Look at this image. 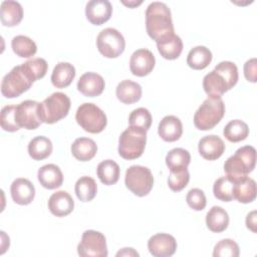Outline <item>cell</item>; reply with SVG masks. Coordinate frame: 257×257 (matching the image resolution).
I'll list each match as a JSON object with an SVG mask.
<instances>
[{
	"instance_id": "4fadbf2b",
	"label": "cell",
	"mask_w": 257,
	"mask_h": 257,
	"mask_svg": "<svg viewBox=\"0 0 257 257\" xmlns=\"http://www.w3.org/2000/svg\"><path fill=\"white\" fill-rule=\"evenodd\" d=\"M148 249L154 257H170L177 250V241L170 234L158 233L149 239Z\"/></svg>"
},
{
	"instance_id": "d4e9b609",
	"label": "cell",
	"mask_w": 257,
	"mask_h": 257,
	"mask_svg": "<svg viewBox=\"0 0 257 257\" xmlns=\"http://www.w3.org/2000/svg\"><path fill=\"white\" fill-rule=\"evenodd\" d=\"M75 77V68L69 62H58L53 68L51 82L56 88L68 86Z\"/></svg>"
},
{
	"instance_id": "2e32d148",
	"label": "cell",
	"mask_w": 257,
	"mask_h": 257,
	"mask_svg": "<svg viewBox=\"0 0 257 257\" xmlns=\"http://www.w3.org/2000/svg\"><path fill=\"white\" fill-rule=\"evenodd\" d=\"M12 200L18 205H28L35 197L34 185L25 178L15 179L10 187Z\"/></svg>"
},
{
	"instance_id": "f1b7e54d",
	"label": "cell",
	"mask_w": 257,
	"mask_h": 257,
	"mask_svg": "<svg viewBox=\"0 0 257 257\" xmlns=\"http://www.w3.org/2000/svg\"><path fill=\"white\" fill-rule=\"evenodd\" d=\"M212 61V52L209 48L203 45L193 47L187 56V64L195 69L201 70L206 68Z\"/></svg>"
},
{
	"instance_id": "5b68a950",
	"label": "cell",
	"mask_w": 257,
	"mask_h": 257,
	"mask_svg": "<svg viewBox=\"0 0 257 257\" xmlns=\"http://www.w3.org/2000/svg\"><path fill=\"white\" fill-rule=\"evenodd\" d=\"M34 79L24 66L20 64L14 66L6 75H4L1 81V93L6 98H14L27 91Z\"/></svg>"
},
{
	"instance_id": "d590c367",
	"label": "cell",
	"mask_w": 257,
	"mask_h": 257,
	"mask_svg": "<svg viewBox=\"0 0 257 257\" xmlns=\"http://www.w3.org/2000/svg\"><path fill=\"white\" fill-rule=\"evenodd\" d=\"M234 183L230 181L226 176L217 179L213 186L214 196L223 202H230L234 199L233 197Z\"/></svg>"
},
{
	"instance_id": "4316f807",
	"label": "cell",
	"mask_w": 257,
	"mask_h": 257,
	"mask_svg": "<svg viewBox=\"0 0 257 257\" xmlns=\"http://www.w3.org/2000/svg\"><path fill=\"white\" fill-rule=\"evenodd\" d=\"M206 225L214 233L225 231L229 225V215L220 206H213L206 215Z\"/></svg>"
},
{
	"instance_id": "ab89813d",
	"label": "cell",
	"mask_w": 257,
	"mask_h": 257,
	"mask_svg": "<svg viewBox=\"0 0 257 257\" xmlns=\"http://www.w3.org/2000/svg\"><path fill=\"white\" fill-rule=\"evenodd\" d=\"M214 69L223 75L230 89L236 85L239 75H238V68L234 62L221 61L215 66Z\"/></svg>"
},
{
	"instance_id": "277c9868",
	"label": "cell",
	"mask_w": 257,
	"mask_h": 257,
	"mask_svg": "<svg viewBox=\"0 0 257 257\" xmlns=\"http://www.w3.org/2000/svg\"><path fill=\"white\" fill-rule=\"evenodd\" d=\"M70 98L63 92H53L38 104V115L42 122L52 124L64 118L70 109Z\"/></svg>"
},
{
	"instance_id": "cb8c5ba5",
	"label": "cell",
	"mask_w": 257,
	"mask_h": 257,
	"mask_svg": "<svg viewBox=\"0 0 257 257\" xmlns=\"http://www.w3.org/2000/svg\"><path fill=\"white\" fill-rule=\"evenodd\" d=\"M97 152L95 142L89 138H77L71 145L72 156L80 161L87 162L94 158Z\"/></svg>"
},
{
	"instance_id": "4dcf8cb0",
	"label": "cell",
	"mask_w": 257,
	"mask_h": 257,
	"mask_svg": "<svg viewBox=\"0 0 257 257\" xmlns=\"http://www.w3.org/2000/svg\"><path fill=\"white\" fill-rule=\"evenodd\" d=\"M96 174L100 182L106 186L114 185L120 175L119 166L112 160H104L97 165Z\"/></svg>"
},
{
	"instance_id": "74e56055",
	"label": "cell",
	"mask_w": 257,
	"mask_h": 257,
	"mask_svg": "<svg viewBox=\"0 0 257 257\" xmlns=\"http://www.w3.org/2000/svg\"><path fill=\"white\" fill-rule=\"evenodd\" d=\"M190 181V174L187 168L170 171L168 177V186L174 192H180L185 189Z\"/></svg>"
},
{
	"instance_id": "1f68e13d",
	"label": "cell",
	"mask_w": 257,
	"mask_h": 257,
	"mask_svg": "<svg viewBox=\"0 0 257 257\" xmlns=\"http://www.w3.org/2000/svg\"><path fill=\"white\" fill-rule=\"evenodd\" d=\"M75 195L81 202H90L97 193V185L94 179L88 176L80 177L74 186Z\"/></svg>"
},
{
	"instance_id": "f6af8a7d",
	"label": "cell",
	"mask_w": 257,
	"mask_h": 257,
	"mask_svg": "<svg viewBox=\"0 0 257 257\" xmlns=\"http://www.w3.org/2000/svg\"><path fill=\"white\" fill-rule=\"evenodd\" d=\"M256 214L257 212L254 210L250 212L246 217V226L248 229H250L252 232L256 233Z\"/></svg>"
},
{
	"instance_id": "f35d334b",
	"label": "cell",
	"mask_w": 257,
	"mask_h": 257,
	"mask_svg": "<svg viewBox=\"0 0 257 257\" xmlns=\"http://www.w3.org/2000/svg\"><path fill=\"white\" fill-rule=\"evenodd\" d=\"M240 254L238 244L232 239H222L214 247V257H238Z\"/></svg>"
},
{
	"instance_id": "83f0119b",
	"label": "cell",
	"mask_w": 257,
	"mask_h": 257,
	"mask_svg": "<svg viewBox=\"0 0 257 257\" xmlns=\"http://www.w3.org/2000/svg\"><path fill=\"white\" fill-rule=\"evenodd\" d=\"M158 50L165 59H177L183 51V41L180 36L174 34L162 41L157 42Z\"/></svg>"
},
{
	"instance_id": "52a82bcc",
	"label": "cell",
	"mask_w": 257,
	"mask_h": 257,
	"mask_svg": "<svg viewBox=\"0 0 257 257\" xmlns=\"http://www.w3.org/2000/svg\"><path fill=\"white\" fill-rule=\"evenodd\" d=\"M75 119L81 128L90 134L101 133L107 123L105 113L91 102H84L78 106Z\"/></svg>"
},
{
	"instance_id": "7402d4cb",
	"label": "cell",
	"mask_w": 257,
	"mask_h": 257,
	"mask_svg": "<svg viewBox=\"0 0 257 257\" xmlns=\"http://www.w3.org/2000/svg\"><path fill=\"white\" fill-rule=\"evenodd\" d=\"M23 18V8L17 1L6 0L1 3L0 19L4 26L13 27L18 25Z\"/></svg>"
},
{
	"instance_id": "6da1fadb",
	"label": "cell",
	"mask_w": 257,
	"mask_h": 257,
	"mask_svg": "<svg viewBox=\"0 0 257 257\" xmlns=\"http://www.w3.org/2000/svg\"><path fill=\"white\" fill-rule=\"evenodd\" d=\"M146 28L148 35L156 42L175 34L172 14L167 4L155 1L146 10Z\"/></svg>"
},
{
	"instance_id": "e0dca14e",
	"label": "cell",
	"mask_w": 257,
	"mask_h": 257,
	"mask_svg": "<svg viewBox=\"0 0 257 257\" xmlns=\"http://www.w3.org/2000/svg\"><path fill=\"white\" fill-rule=\"evenodd\" d=\"M225 144L223 140L216 135H209L202 138L198 145L200 155L209 161L219 159L225 152Z\"/></svg>"
},
{
	"instance_id": "7dc6e473",
	"label": "cell",
	"mask_w": 257,
	"mask_h": 257,
	"mask_svg": "<svg viewBox=\"0 0 257 257\" xmlns=\"http://www.w3.org/2000/svg\"><path fill=\"white\" fill-rule=\"evenodd\" d=\"M142 0L141 1H128V2H125V1H122V3L124 4V5H126V6H128V7H131V8H134V7H136V6H138V5H140V4H142Z\"/></svg>"
},
{
	"instance_id": "d6a6232c",
	"label": "cell",
	"mask_w": 257,
	"mask_h": 257,
	"mask_svg": "<svg viewBox=\"0 0 257 257\" xmlns=\"http://www.w3.org/2000/svg\"><path fill=\"white\" fill-rule=\"evenodd\" d=\"M11 47L17 56L23 58L32 57L37 51L36 43L25 35L14 36L11 40Z\"/></svg>"
},
{
	"instance_id": "e575fe53",
	"label": "cell",
	"mask_w": 257,
	"mask_h": 257,
	"mask_svg": "<svg viewBox=\"0 0 257 257\" xmlns=\"http://www.w3.org/2000/svg\"><path fill=\"white\" fill-rule=\"evenodd\" d=\"M190 162V153L182 148H175L171 150L166 156V165L170 171L188 168Z\"/></svg>"
},
{
	"instance_id": "44dd1931",
	"label": "cell",
	"mask_w": 257,
	"mask_h": 257,
	"mask_svg": "<svg viewBox=\"0 0 257 257\" xmlns=\"http://www.w3.org/2000/svg\"><path fill=\"white\" fill-rule=\"evenodd\" d=\"M203 88L208 96L221 97L226 91L230 90L227 81L221 73L213 69L203 78Z\"/></svg>"
},
{
	"instance_id": "b9f144b4",
	"label": "cell",
	"mask_w": 257,
	"mask_h": 257,
	"mask_svg": "<svg viewBox=\"0 0 257 257\" xmlns=\"http://www.w3.org/2000/svg\"><path fill=\"white\" fill-rule=\"evenodd\" d=\"M23 64L27 68L29 73L31 74L34 81L43 78L48 69V64H47L46 60L44 58H40V57L29 59V60L25 61Z\"/></svg>"
},
{
	"instance_id": "30bf717a",
	"label": "cell",
	"mask_w": 257,
	"mask_h": 257,
	"mask_svg": "<svg viewBox=\"0 0 257 257\" xmlns=\"http://www.w3.org/2000/svg\"><path fill=\"white\" fill-rule=\"evenodd\" d=\"M77 253L81 257H106L108 252L104 235L94 230L84 231L77 245Z\"/></svg>"
},
{
	"instance_id": "60d3db41",
	"label": "cell",
	"mask_w": 257,
	"mask_h": 257,
	"mask_svg": "<svg viewBox=\"0 0 257 257\" xmlns=\"http://www.w3.org/2000/svg\"><path fill=\"white\" fill-rule=\"evenodd\" d=\"M15 108L16 105H5L1 109L0 123L1 127L6 132L14 133L20 130L15 120Z\"/></svg>"
},
{
	"instance_id": "3957f363",
	"label": "cell",
	"mask_w": 257,
	"mask_h": 257,
	"mask_svg": "<svg viewBox=\"0 0 257 257\" xmlns=\"http://www.w3.org/2000/svg\"><path fill=\"white\" fill-rule=\"evenodd\" d=\"M225 114V104L221 97L208 96L194 114V124L200 131H209L217 125Z\"/></svg>"
},
{
	"instance_id": "8d00e7d4",
	"label": "cell",
	"mask_w": 257,
	"mask_h": 257,
	"mask_svg": "<svg viewBox=\"0 0 257 257\" xmlns=\"http://www.w3.org/2000/svg\"><path fill=\"white\" fill-rule=\"evenodd\" d=\"M153 117L149 109L145 107H138L134 109L128 116L130 126H135L148 131L151 127Z\"/></svg>"
},
{
	"instance_id": "5bb4252c",
	"label": "cell",
	"mask_w": 257,
	"mask_h": 257,
	"mask_svg": "<svg viewBox=\"0 0 257 257\" xmlns=\"http://www.w3.org/2000/svg\"><path fill=\"white\" fill-rule=\"evenodd\" d=\"M112 5L108 0H90L85 5L86 19L93 25H101L110 19Z\"/></svg>"
},
{
	"instance_id": "bcb514c9",
	"label": "cell",
	"mask_w": 257,
	"mask_h": 257,
	"mask_svg": "<svg viewBox=\"0 0 257 257\" xmlns=\"http://www.w3.org/2000/svg\"><path fill=\"white\" fill-rule=\"evenodd\" d=\"M115 255L117 257L118 256H137V257L140 256V254L134 248H122Z\"/></svg>"
},
{
	"instance_id": "7a4b0ae2",
	"label": "cell",
	"mask_w": 257,
	"mask_h": 257,
	"mask_svg": "<svg viewBox=\"0 0 257 257\" xmlns=\"http://www.w3.org/2000/svg\"><path fill=\"white\" fill-rule=\"evenodd\" d=\"M256 164V150L252 146L239 148L235 154L229 157L224 164L226 177L236 183L250 174Z\"/></svg>"
},
{
	"instance_id": "484cf974",
	"label": "cell",
	"mask_w": 257,
	"mask_h": 257,
	"mask_svg": "<svg viewBox=\"0 0 257 257\" xmlns=\"http://www.w3.org/2000/svg\"><path fill=\"white\" fill-rule=\"evenodd\" d=\"M233 197L243 204L251 203L256 198V183L248 176L234 183Z\"/></svg>"
},
{
	"instance_id": "836d02e7",
	"label": "cell",
	"mask_w": 257,
	"mask_h": 257,
	"mask_svg": "<svg viewBox=\"0 0 257 257\" xmlns=\"http://www.w3.org/2000/svg\"><path fill=\"white\" fill-rule=\"evenodd\" d=\"M224 137L231 143L244 141L249 135V127L246 122L241 119L230 120L223 130Z\"/></svg>"
},
{
	"instance_id": "603a6c76",
	"label": "cell",
	"mask_w": 257,
	"mask_h": 257,
	"mask_svg": "<svg viewBox=\"0 0 257 257\" xmlns=\"http://www.w3.org/2000/svg\"><path fill=\"white\" fill-rule=\"evenodd\" d=\"M142 86L133 80L124 79L120 81L115 89L117 99L125 104H132L139 101L142 97Z\"/></svg>"
},
{
	"instance_id": "ffe728a7",
	"label": "cell",
	"mask_w": 257,
	"mask_h": 257,
	"mask_svg": "<svg viewBox=\"0 0 257 257\" xmlns=\"http://www.w3.org/2000/svg\"><path fill=\"white\" fill-rule=\"evenodd\" d=\"M37 179L43 188L53 190L62 185L63 174L58 166L54 164H47L38 170Z\"/></svg>"
},
{
	"instance_id": "ee69618b",
	"label": "cell",
	"mask_w": 257,
	"mask_h": 257,
	"mask_svg": "<svg viewBox=\"0 0 257 257\" xmlns=\"http://www.w3.org/2000/svg\"><path fill=\"white\" fill-rule=\"evenodd\" d=\"M244 75L248 81L256 82V78H257V60H256V58H251L245 62Z\"/></svg>"
},
{
	"instance_id": "f546056e",
	"label": "cell",
	"mask_w": 257,
	"mask_h": 257,
	"mask_svg": "<svg viewBox=\"0 0 257 257\" xmlns=\"http://www.w3.org/2000/svg\"><path fill=\"white\" fill-rule=\"evenodd\" d=\"M52 143L51 141L44 137L38 136L33 138L28 144V154L35 161H42L48 158L52 153Z\"/></svg>"
},
{
	"instance_id": "9a60e30c",
	"label": "cell",
	"mask_w": 257,
	"mask_h": 257,
	"mask_svg": "<svg viewBox=\"0 0 257 257\" xmlns=\"http://www.w3.org/2000/svg\"><path fill=\"white\" fill-rule=\"evenodd\" d=\"M105 86L104 79L96 72H85L77 81V89L87 97H94L102 93Z\"/></svg>"
},
{
	"instance_id": "8992f818",
	"label": "cell",
	"mask_w": 257,
	"mask_h": 257,
	"mask_svg": "<svg viewBox=\"0 0 257 257\" xmlns=\"http://www.w3.org/2000/svg\"><path fill=\"white\" fill-rule=\"evenodd\" d=\"M147 131L135 126H128L119 136L118 155L124 160L140 158L146 148Z\"/></svg>"
},
{
	"instance_id": "7bdbcfd3",
	"label": "cell",
	"mask_w": 257,
	"mask_h": 257,
	"mask_svg": "<svg viewBox=\"0 0 257 257\" xmlns=\"http://www.w3.org/2000/svg\"><path fill=\"white\" fill-rule=\"evenodd\" d=\"M186 202L188 206L195 210V211H202L205 209L207 201H206V196L205 193L198 188L191 189L187 196H186Z\"/></svg>"
},
{
	"instance_id": "ac0fdd59",
	"label": "cell",
	"mask_w": 257,
	"mask_h": 257,
	"mask_svg": "<svg viewBox=\"0 0 257 257\" xmlns=\"http://www.w3.org/2000/svg\"><path fill=\"white\" fill-rule=\"evenodd\" d=\"M48 209L56 217L69 215L74 208V201L66 191H57L48 199Z\"/></svg>"
},
{
	"instance_id": "ba28073f",
	"label": "cell",
	"mask_w": 257,
	"mask_h": 257,
	"mask_svg": "<svg viewBox=\"0 0 257 257\" xmlns=\"http://www.w3.org/2000/svg\"><path fill=\"white\" fill-rule=\"evenodd\" d=\"M125 187L136 196L145 197L149 195L154 186V177L151 170L147 167L134 165L131 166L124 176Z\"/></svg>"
},
{
	"instance_id": "8fae6325",
	"label": "cell",
	"mask_w": 257,
	"mask_h": 257,
	"mask_svg": "<svg viewBox=\"0 0 257 257\" xmlns=\"http://www.w3.org/2000/svg\"><path fill=\"white\" fill-rule=\"evenodd\" d=\"M39 102L31 99L24 100L16 105L15 120L20 127L26 130H35L41 124V119L38 115Z\"/></svg>"
},
{
	"instance_id": "7c38bea8",
	"label": "cell",
	"mask_w": 257,
	"mask_h": 257,
	"mask_svg": "<svg viewBox=\"0 0 257 257\" xmlns=\"http://www.w3.org/2000/svg\"><path fill=\"white\" fill-rule=\"evenodd\" d=\"M155 64V55L147 48H141L134 51L130 59L131 72L140 77L150 74L154 69Z\"/></svg>"
},
{
	"instance_id": "d6986e66",
	"label": "cell",
	"mask_w": 257,
	"mask_h": 257,
	"mask_svg": "<svg viewBox=\"0 0 257 257\" xmlns=\"http://www.w3.org/2000/svg\"><path fill=\"white\" fill-rule=\"evenodd\" d=\"M158 134L165 142H176L183 134V124L179 117L175 115H166L160 121Z\"/></svg>"
},
{
	"instance_id": "9c48e42d",
	"label": "cell",
	"mask_w": 257,
	"mask_h": 257,
	"mask_svg": "<svg viewBox=\"0 0 257 257\" xmlns=\"http://www.w3.org/2000/svg\"><path fill=\"white\" fill-rule=\"evenodd\" d=\"M96 47L106 58L118 57L124 50L125 40L115 28L107 27L101 30L96 37Z\"/></svg>"
}]
</instances>
